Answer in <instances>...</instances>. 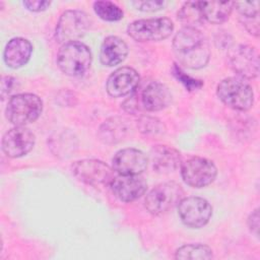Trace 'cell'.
I'll return each instance as SVG.
<instances>
[{
    "mask_svg": "<svg viewBox=\"0 0 260 260\" xmlns=\"http://www.w3.org/2000/svg\"><path fill=\"white\" fill-rule=\"evenodd\" d=\"M173 52L178 62L189 69H200L210 58L209 44L196 27H183L174 37Z\"/></svg>",
    "mask_w": 260,
    "mask_h": 260,
    "instance_id": "obj_1",
    "label": "cell"
},
{
    "mask_svg": "<svg viewBox=\"0 0 260 260\" xmlns=\"http://www.w3.org/2000/svg\"><path fill=\"white\" fill-rule=\"evenodd\" d=\"M92 62L90 49L81 42L63 44L57 54V65L66 75L82 77L89 70Z\"/></svg>",
    "mask_w": 260,
    "mask_h": 260,
    "instance_id": "obj_2",
    "label": "cell"
},
{
    "mask_svg": "<svg viewBox=\"0 0 260 260\" xmlns=\"http://www.w3.org/2000/svg\"><path fill=\"white\" fill-rule=\"evenodd\" d=\"M216 94L226 107L241 112L250 110L254 104V91L251 84L240 76L222 79L217 84Z\"/></svg>",
    "mask_w": 260,
    "mask_h": 260,
    "instance_id": "obj_3",
    "label": "cell"
},
{
    "mask_svg": "<svg viewBox=\"0 0 260 260\" xmlns=\"http://www.w3.org/2000/svg\"><path fill=\"white\" fill-rule=\"evenodd\" d=\"M43 112V101L35 93L12 95L6 106L5 116L14 126H25L39 119Z\"/></svg>",
    "mask_w": 260,
    "mask_h": 260,
    "instance_id": "obj_4",
    "label": "cell"
},
{
    "mask_svg": "<svg viewBox=\"0 0 260 260\" xmlns=\"http://www.w3.org/2000/svg\"><path fill=\"white\" fill-rule=\"evenodd\" d=\"M90 26V19L88 15L77 9L64 11L56 25L55 38L60 44H67L71 42H78Z\"/></svg>",
    "mask_w": 260,
    "mask_h": 260,
    "instance_id": "obj_5",
    "label": "cell"
},
{
    "mask_svg": "<svg viewBox=\"0 0 260 260\" xmlns=\"http://www.w3.org/2000/svg\"><path fill=\"white\" fill-rule=\"evenodd\" d=\"M183 189L176 182H165L151 189L145 199L146 210L153 215H160L172 209L183 198Z\"/></svg>",
    "mask_w": 260,
    "mask_h": 260,
    "instance_id": "obj_6",
    "label": "cell"
},
{
    "mask_svg": "<svg viewBox=\"0 0 260 260\" xmlns=\"http://www.w3.org/2000/svg\"><path fill=\"white\" fill-rule=\"evenodd\" d=\"M173 30L174 23L167 17L139 19L127 26V34L137 42L162 41L169 38Z\"/></svg>",
    "mask_w": 260,
    "mask_h": 260,
    "instance_id": "obj_7",
    "label": "cell"
},
{
    "mask_svg": "<svg viewBox=\"0 0 260 260\" xmlns=\"http://www.w3.org/2000/svg\"><path fill=\"white\" fill-rule=\"evenodd\" d=\"M71 170L77 180L93 187L110 185L115 177L113 168L94 158L77 160L73 162Z\"/></svg>",
    "mask_w": 260,
    "mask_h": 260,
    "instance_id": "obj_8",
    "label": "cell"
},
{
    "mask_svg": "<svg viewBox=\"0 0 260 260\" xmlns=\"http://www.w3.org/2000/svg\"><path fill=\"white\" fill-rule=\"evenodd\" d=\"M178 215L186 226L200 229L210 220L212 207L204 198L197 196L183 197L178 203Z\"/></svg>",
    "mask_w": 260,
    "mask_h": 260,
    "instance_id": "obj_9",
    "label": "cell"
},
{
    "mask_svg": "<svg viewBox=\"0 0 260 260\" xmlns=\"http://www.w3.org/2000/svg\"><path fill=\"white\" fill-rule=\"evenodd\" d=\"M215 165L204 157L194 156L181 165V176L185 184L193 188H203L210 185L216 178Z\"/></svg>",
    "mask_w": 260,
    "mask_h": 260,
    "instance_id": "obj_10",
    "label": "cell"
},
{
    "mask_svg": "<svg viewBox=\"0 0 260 260\" xmlns=\"http://www.w3.org/2000/svg\"><path fill=\"white\" fill-rule=\"evenodd\" d=\"M230 67L242 78L253 79L259 73V57L254 47L239 44L230 48L228 52Z\"/></svg>",
    "mask_w": 260,
    "mask_h": 260,
    "instance_id": "obj_11",
    "label": "cell"
},
{
    "mask_svg": "<svg viewBox=\"0 0 260 260\" xmlns=\"http://www.w3.org/2000/svg\"><path fill=\"white\" fill-rule=\"evenodd\" d=\"M36 136L25 126H15L9 129L2 138V151L11 158L27 154L35 146Z\"/></svg>",
    "mask_w": 260,
    "mask_h": 260,
    "instance_id": "obj_12",
    "label": "cell"
},
{
    "mask_svg": "<svg viewBox=\"0 0 260 260\" xmlns=\"http://www.w3.org/2000/svg\"><path fill=\"white\" fill-rule=\"evenodd\" d=\"M110 187L120 201L132 202L145 193L147 183L140 175H118L114 177Z\"/></svg>",
    "mask_w": 260,
    "mask_h": 260,
    "instance_id": "obj_13",
    "label": "cell"
},
{
    "mask_svg": "<svg viewBox=\"0 0 260 260\" xmlns=\"http://www.w3.org/2000/svg\"><path fill=\"white\" fill-rule=\"evenodd\" d=\"M139 82L140 76L135 69L127 66L120 67L108 77L106 89L109 95L121 98L135 91Z\"/></svg>",
    "mask_w": 260,
    "mask_h": 260,
    "instance_id": "obj_14",
    "label": "cell"
},
{
    "mask_svg": "<svg viewBox=\"0 0 260 260\" xmlns=\"http://www.w3.org/2000/svg\"><path fill=\"white\" fill-rule=\"evenodd\" d=\"M148 159L144 152L136 148H123L112 159L113 170L118 175H140L147 167Z\"/></svg>",
    "mask_w": 260,
    "mask_h": 260,
    "instance_id": "obj_15",
    "label": "cell"
},
{
    "mask_svg": "<svg viewBox=\"0 0 260 260\" xmlns=\"http://www.w3.org/2000/svg\"><path fill=\"white\" fill-rule=\"evenodd\" d=\"M142 110L157 112L166 109L172 102V93L169 87L158 81H150L138 93Z\"/></svg>",
    "mask_w": 260,
    "mask_h": 260,
    "instance_id": "obj_16",
    "label": "cell"
},
{
    "mask_svg": "<svg viewBox=\"0 0 260 260\" xmlns=\"http://www.w3.org/2000/svg\"><path fill=\"white\" fill-rule=\"evenodd\" d=\"M152 168L156 173L169 174L181 165L182 156L179 150L169 145H154L150 150Z\"/></svg>",
    "mask_w": 260,
    "mask_h": 260,
    "instance_id": "obj_17",
    "label": "cell"
},
{
    "mask_svg": "<svg viewBox=\"0 0 260 260\" xmlns=\"http://www.w3.org/2000/svg\"><path fill=\"white\" fill-rule=\"evenodd\" d=\"M32 45L24 38H13L8 41L3 52V59L7 67L17 69L24 66L30 59Z\"/></svg>",
    "mask_w": 260,
    "mask_h": 260,
    "instance_id": "obj_18",
    "label": "cell"
},
{
    "mask_svg": "<svg viewBox=\"0 0 260 260\" xmlns=\"http://www.w3.org/2000/svg\"><path fill=\"white\" fill-rule=\"evenodd\" d=\"M128 55L127 44L119 37L109 36L102 43L100 61L104 66L112 67L122 63Z\"/></svg>",
    "mask_w": 260,
    "mask_h": 260,
    "instance_id": "obj_19",
    "label": "cell"
},
{
    "mask_svg": "<svg viewBox=\"0 0 260 260\" xmlns=\"http://www.w3.org/2000/svg\"><path fill=\"white\" fill-rule=\"evenodd\" d=\"M203 19L214 24L226 21L234 9V2L230 1H199Z\"/></svg>",
    "mask_w": 260,
    "mask_h": 260,
    "instance_id": "obj_20",
    "label": "cell"
},
{
    "mask_svg": "<svg viewBox=\"0 0 260 260\" xmlns=\"http://www.w3.org/2000/svg\"><path fill=\"white\" fill-rule=\"evenodd\" d=\"M127 131L126 121L122 118L114 117L103 123L99 131V137L105 143H117L124 139Z\"/></svg>",
    "mask_w": 260,
    "mask_h": 260,
    "instance_id": "obj_21",
    "label": "cell"
},
{
    "mask_svg": "<svg viewBox=\"0 0 260 260\" xmlns=\"http://www.w3.org/2000/svg\"><path fill=\"white\" fill-rule=\"evenodd\" d=\"M178 19L184 24V27H196L204 19L200 10L199 1H189L184 3L178 11Z\"/></svg>",
    "mask_w": 260,
    "mask_h": 260,
    "instance_id": "obj_22",
    "label": "cell"
},
{
    "mask_svg": "<svg viewBox=\"0 0 260 260\" xmlns=\"http://www.w3.org/2000/svg\"><path fill=\"white\" fill-rule=\"evenodd\" d=\"M213 257L212 250L203 244H188L177 249L176 259H211Z\"/></svg>",
    "mask_w": 260,
    "mask_h": 260,
    "instance_id": "obj_23",
    "label": "cell"
},
{
    "mask_svg": "<svg viewBox=\"0 0 260 260\" xmlns=\"http://www.w3.org/2000/svg\"><path fill=\"white\" fill-rule=\"evenodd\" d=\"M75 137L72 133H56V137L51 138V148H55L53 152L60 156H70L71 152H74V148H76Z\"/></svg>",
    "mask_w": 260,
    "mask_h": 260,
    "instance_id": "obj_24",
    "label": "cell"
},
{
    "mask_svg": "<svg viewBox=\"0 0 260 260\" xmlns=\"http://www.w3.org/2000/svg\"><path fill=\"white\" fill-rule=\"evenodd\" d=\"M94 13L103 20L118 21L123 18V10L111 1H95L93 3Z\"/></svg>",
    "mask_w": 260,
    "mask_h": 260,
    "instance_id": "obj_25",
    "label": "cell"
},
{
    "mask_svg": "<svg viewBox=\"0 0 260 260\" xmlns=\"http://www.w3.org/2000/svg\"><path fill=\"white\" fill-rule=\"evenodd\" d=\"M137 126L140 132L145 135L156 136L159 134H164L166 131L165 125L160 120L149 116H142L139 119Z\"/></svg>",
    "mask_w": 260,
    "mask_h": 260,
    "instance_id": "obj_26",
    "label": "cell"
},
{
    "mask_svg": "<svg viewBox=\"0 0 260 260\" xmlns=\"http://www.w3.org/2000/svg\"><path fill=\"white\" fill-rule=\"evenodd\" d=\"M234 7L238 10L240 18L259 17V1H243L234 2Z\"/></svg>",
    "mask_w": 260,
    "mask_h": 260,
    "instance_id": "obj_27",
    "label": "cell"
},
{
    "mask_svg": "<svg viewBox=\"0 0 260 260\" xmlns=\"http://www.w3.org/2000/svg\"><path fill=\"white\" fill-rule=\"evenodd\" d=\"M173 74L174 76L182 83L188 90H196L202 87L203 83L200 80H197L195 78H192L191 76L187 75L180 67H178L176 64L173 67Z\"/></svg>",
    "mask_w": 260,
    "mask_h": 260,
    "instance_id": "obj_28",
    "label": "cell"
},
{
    "mask_svg": "<svg viewBox=\"0 0 260 260\" xmlns=\"http://www.w3.org/2000/svg\"><path fill=\"white\" fill-rule=\"evenodd\" d=\"M132 5L141 11L153 12L160 9H164L167 5L166 1L161 0H149V1H133Z\"/></svg>",
    "mask_w": 260,
    "mask_h": 260,
    "instance_id": "obj_29",
    "label": "cell"
},
{
    "mask_svg": "<svg viewBox=\"0 0 260 260\" xmlns=\"http://www.w3.org/2000/svg\"><path fill=\"white\" fill-rule=\"evenodd\" d=\"M19 84L17 79L12 76H3L1 79V98L5 100L6 98H11V94L17 90Z\"/></svg>",
    "mask_w": 260,
    "mask_h": 260,
    "instance_id": "obj_30",
    "label": "cell"
},
{
    "mask_svg": "<svg viewBox=\"0 0 260 260\" xmlns=\"http://www.w3.org/2000/svg\"><path fill=\"white\" fill-rule=\"evenodd\" d=\"M23 5L25 8L32 12H41L49 8L51 2L49 1H41V0H25L23 1Z\"/></svg>",
    "mask_w": 260,
    "mask_h": 260,
    "instance_id": "obj_31",
    "label": "cell"
},
{
    "mask_svg": "<svg viewBox=\"0 0 260 260\" xmlns=\"http://www.w3.org/2000/svg\"><path fill=\"white\" fill-rule=\"evenodd\" d=\"M248 226L251 233H253L256 237H258V230H259V209H254L249 217H248Z\"/></svg>",
    "mask_w": 260,
    "mask_h": 260,
    "instance_id": "obj_32",
    "label": "cell"
}]
</instances>
